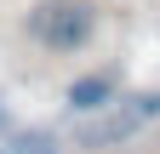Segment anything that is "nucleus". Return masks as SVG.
<instances>
[{
    "label": "nucleus",
    "instance_id": "7ed1b4c3",
    "mask_svg": "<svg viewBox=\"0 0 160 154\" xmlns=\"http://www.w3.org/2000/svg\"><path fill=\"white\" fill-rule=\"evenodd\" d=\"M114 97H120V74H114V69L74 74V80L63 86V108H69V114H103Z\"/></svg>",
    "mask_w": 160,
    "mask_h": 154
},
{
    "label": "nucleus",
    "instance_id": "f03ea898",
    "mask_svg": "<svg viewBox=\"0 0 160 154\" xmlns=\"http://www.w3.org/2000/svg\"><path fill=\"white\" fill-rule=\"evenodd\" d=\"M92 34H97V12L86 0H46V6L29 12V40L40 51H57V57L86 51Z\"/></svg>",
    "mask_w": 160,
    "mask_h": 154
},
{
    "label": "nucleus",
    "instance_id": "20e7f679",
    "mask_svg": "<svg viewBox=\"0 0 160 154\" xmlns=\"http://www.w3.org/2000/svg\"><path fill=\"white\" fill-rule=\"evenodd\" d=\"M6 154H63V143L52 131H17V137H6Z\"/></svg>",
    "mask_w": 160,
    "mask_h": 154
},
{
    "label": "nucleus",
    "instance_id": "f257e3e1",
    "mask_svg": "<svg viewBox=\"0 0 160 154\" xmlns=\"http://www.w3.org/2000/svg\"><path fill=\"white\" fill-rule=\"evenodd\" d=\"M160 126V91H137V97H114L103 114H92L86 126L69 137V148H126L143 131Z\"/></svg>",
    "mask_w": 160,
    "mask_h": 154
}]
</instances>
